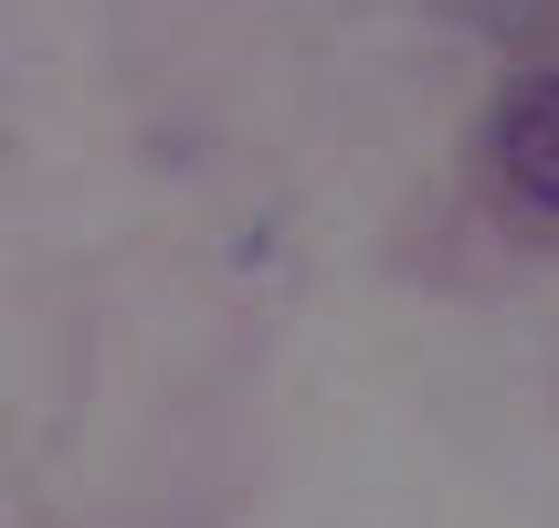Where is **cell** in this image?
<instances>
[{
	"instance_id": "obj_1",
	"label": "cell",
	"mask_w": 559,
	"mask_h": 528,
	"mask_svg": "<svg viewBox=\"0 0 559 528\" xmlns=\"http://www.w3.org/2000/svg\"><path fill=\"white\" fill-rule=\"evenodd\" d=\"M486 159H497L507 201H518L528 222H559V74H528V85L497 95Z\"/></svg>"
}]
</instances>
